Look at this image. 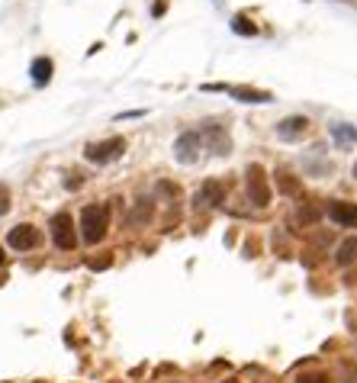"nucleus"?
Masks as SVG:
<instances>
[{
    "instance_id": "f257e3e1",
    "label": "nucleus",
    "mask_w": 357,
    "mask_h": 383,
    "mask_svg": "<svg viewBox=\"0 0 357 383\" xmlns=\"http://www.w3.org/2000/svg\"><path fill=\"white\" fill-rule=\"evenodd\" d=\"M106 229H110V206H103V203L84 206V213H81V238L87 245H97L106 238Z\"/></svg>"
},
{
    "instance_id": "f03ea898",
    "label": "nucleus",
    "mask_w": 357,
    "mask_h": 383,
    "mask_svg": "<svg viewBox=\"0 0 357 383\" xmlns=\"http://www.w3.org/2000/svg\"><path fill=\"white\" fill-rule=\"evenodd\" d=\"M245 187H248V200H251L254 206H267V203H271V187H267V174L261 165L245 167Z\"/></svg>"
},
{
    "instance_id": "7ed1b4c3",
    "label": "nucleus",
    "mask_w": 357,
    "mask_h": 383,
    "mask_svg": "<svg viewBox=\"0 0 357 383\" xmlns=\"http://www.w3.org/2000/svg\"><path fill=\"white\" fill-rule=\"evenodd\" d=\"M123 152H126V139L113 135V139H103V142H91L84 148V158L94 161V165H106V161H116Z\"/></svg>"
},
{
    "instance_id": "20e7f679",
    "label": "nucleus",
    "mask_w": 357,
    "mask_h": 383,
    "mask_svg": "<svg viewBox=\"0 0 357 383\" xmlns=\"http://www.w3.org/2000/svg\"><path fill=\"white\" fill-rule=\"evenodd\" d=\"M49 229H52V242H55L62 251H71L77 245L74 219H71L68 213H55V216H52V223H49Z\"/></svg>"
},
{
    "instance_id": "39448f33",
    "label": "nucleus",
    "mask_w": 357,
    "mask_h": 383,
    "mask_svg": "<svg viewBox=\"0 0 357 383\" xmlns=\"http://www.w3.org/2000/svg\"><path fill=\"white\" fill-rule=\"evenodd\" d=\"M39 242H42V235H39V229H35V226H29V223L10 229V235H7V245L13 251H33Z\"/></svg>"
},
{
    "instance_id": "423d86ee",
    "label": "nucleus",
    "mask_w": 357,
    "mask_h": 383,
    "mask_svg": "<svg viewBox=\"0 0 357 383\" xmlns=\"http://www.w3.org/2000/svg\"><path fill=\"white\" fill-rule=\"evenodd\" d=\"M329 219L341 229H357V203L348 200H332L329 203Z\"/></svg>"
},
{
    "instance_id": "0eeeda50",
    "label": "nucleus",
    "mask_w": 357,
    "mask_h": 383,
    "mask_svg": "<svg viewBox=\"0 0 357 383\" xmlns=\"http://www.w3.org/2000/svg\"><path fill=\"white\" fill-rule=\"evenodd\" d=\"M200 133H183L181 139H177V145H174V155H177V161L181 165H193L196 161V152H200Z\"/></svg>"
},
{
    "instance_id": "6e6552de",
    "label": "nucleus",
    "mask_w": 357,
    "mask_h": 383,
    "mask_svg": "<svg viewBox=\"0 0 357 383\" xmlns=\"http://www.w3.org/2000/svg\"><path fill=\"white\" fill-rule=\"evenodd\" d=\"M306 133H309V119L306 116H287L280 126H277V135H280L283 142H296V139H302Z\"/></svg>"
},
{
    "instance_id": "1a4fd4ad",
    "label": "nucleus",
    "mask_w": 357,
    "mask_h": 383,
    "mask_svg": "<svg viewBox=\"0 0 357 383\" xmlns=\"http://www.w3.org/2000/svg\"><path fill=\"white\" fill-rule=\"evenodd\" d=\"M200 139L210 142L212 152H216V155H229V148H232L229 135H225V129H222L219 123H206V126H203V133H200Z\"/></svg>"
},
{
    "instance_id": "9d476101",
    "label": "nucleus",
    "mask_w": 357,
    "mask_h": 383,
    "mask_svg": "<svg viewBox=\"0 0 357 383\" xmlns=\"http://www.w3.org/2000/svg\"><path fill=\"white\" fill-rule=\"evenodd\" d=\"M319 216H322V213H319L315 203H300V209H296L293 216L287 219V226H290V229H309V226L319 223Z\"/></svg>"
},
{
    "instance_id": "9b49d317",
    "label": "nucleus",
    "mask_w": 357,
    "mask_h": 383,
    "mask_svg": "<svg viewBox=\"0 0 357 383\" xmlns=\"http://www.w3.org/2000/svg\"><path fill=\"white\" fill-rule=\"evenodd\" d=\"M52 71H55V65H52V58H35L33 68H29V74H33V81L42 87V84L52 81Z\"/></svg>"
},
{
    "instance_id": "f8f14e48",
    "label": "nucleus",
    "mask_w": 357,
    "mask_h": 383,
    "mask_svg": "<svg viewBox=\"0 0 357 383\" xmlns=\"http://www.w3.org/2000/svg\"><path fill=\"white\" fill-rule=\"evenodd\" d=\"M229 94L235 100H242V104H267V100H271L267 91H254V87H232Z\"/></svg>"
},
{
    "instance_id": "ddd939ff",
    "label": "nucleus",
    "mask_w": 357,
    "mask_h": 383,
    "mask_svg": "<svg viewBox=\"0 0 357 383\" xmlns=\"http://www.w3.org/2000/svg\"><path fill=\"white\" fill-rule=\"evenodd\" d=\"M335 261L341 267H348V265H354L357 261V235L354 238H344L341 245H338V251H335Z\"/></svg>"
},
{
    "instance_id": "4468645a",
    "label": "nucleus",
    "mask_w": 357,
    "mask_h": 383,
    "mask_svg": "<svg viewBox=\"0 0 357 383\" xmlns=\"http://www.w3.org/2000/svg\"><path fill=\"white\" fill-rule=\"evenodd\" d=\"M277 187H280L283 196H296V194H300V181H296V174H293V171H287V167L277 171Z\"/></svg>"
},
{
    "instance_id": "2eb2a0df",
    "label": "nucleus",
    "mask_w": 357,
    "mask_h": 383,
    "mask_svg": "<svg viewBox=\"0 0 357 383\" xmlns=\"http://www.w3.org/2000/svg\"><path fill=\"white\" fill-rule=\"evenodd\" d=\"M332 135H335V142L341 148H351L357 142V129H354V126H348V123H335V126H332Z\"/></svg>"
},
{
    "instance_id": "dca6fc26",
    "label": "nucleus",
    "mask_w": 357,
    "mask_h": 383,
    "mask_svg": "<svg viewBox=\"0 0 357 383\" xmlns=\"http://www.w3.org/2000/svg\"><path fill=\"white\" fill-rule=\"evenodd\" d=\"M203 196H206L210 203H222V200H225V187H222L219 181H206V184H203Z\"/></svg>"
},
{
    "instance_id": "f3484780",
    "label": "nucleus",
    "mask_w": 357,
    "mask_h": 383,
    "mask_svg": "<svg viewBox=\"0 0 357 383\" xmlns=\"http://www.w3.org/2000/svg\"><path fill=\"white\" fill-rule=\"evenodd\" d=\"M232 29H235V33H242V35H258V26H251V20H248V16H235V20H232Z\"/></svg>"
},
{
    "instance_id": "a211bd4d",
    "label": "nucleus",
    "mask_w": 357,
    "mask_h": 383,
    "mask_svg": "<svg viewBox=\"0 0 357 383\" xmlns=\"http://www.w3.org/2000/svg\"><path fill=\"white\" fill-rule=\"evenodd\" d=\"M296 383H329V377L325 374H300Z\"/></svg>"
},
{
    "instance_id": "6ab92c4d",
    "label": "nucleus",
    "mask_w": 357,
    "mask_h": 383,
    "mask_svg": "<svg viewBox=\"0 0 357 383\" xmlns=\"http://www.w3.org/2000/svg\"><path fill=\"white\" fill-rule=\"evenodd\" d=\"M10 209V190H7V184H0V216Z\"/></svg>"
},
{
    "instance_id": "aec40b11",
    "label": "nucleus",
    "mask_w": 357,
    "mask_h": 383,
    "mask_svg": "<svg viewBox=\"0 0 357 383\" xmlns=\"http://www.w3.org/2000/svg\"><path fill=\"white\" fill-rule=\"evenodd\" d=\"M164 10H168V4H164V0H158V4H154V7H152V13H154V16H162Z\"/></svg>"
},
{
    "instance_id": "412c9836",
    "label": "nucleus",
    "mask_w": 357,
    "mask_h": 383,
    "mask_svg": "<svg viewBox=\"0 0 357 383\" xmlns=\"http://www.w3.org/2000/svg\"><path fill=\"white\" fill-rule=\"evenodd\" d=\"M4 261H7V255H4V248H0V265H4Z\"/></svg>"
},
{
    "instance_id": "4be33fe9",
    "label": "nucleus",
    "mask_w": 357,
    "mask_h": 383,
    "mask_svg": "<svg viewBox=\"0 0 357 383\" xmlns=\"http://www.w3.org/2000/svg\"><path fill=\"white\" fill-rule=\"evenodd\" d=\"M225 383H238V380H225Z\"/></svg>"
},
{
    "instance_id": "5701e85b",
    "label": "nucleus",
    "mask_w": 357,
    "mask_h": 383,
    "mask_svg": "<svg viewBox=\"0 0 357 383\" xmlns=\"http://www.w3.org/2000/svg\"><path fill=\"white\" fill-rule=\"evenodd\" d=\"M354 177H357V165H354Z\"/></svg>"
}]
</instances>
